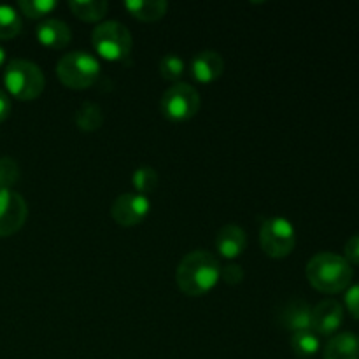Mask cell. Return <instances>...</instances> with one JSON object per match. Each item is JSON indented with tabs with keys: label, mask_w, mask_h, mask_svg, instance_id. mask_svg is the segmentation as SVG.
Instances as JSON below:
<instances>
[{
	"label": "cell",
	"mask_w": 359,
	"mask_h": 359,
	"mask_svg": "<svg viewBox=\"0 0 359 359\" xmlns=\"http://www.w3.org/2000/svg\"><path fill=\"white\" fill-rule=\"evenodd\" d=\"M291 347L298 358L307 359L318 354L321 344H319V337L312 330H304L291 335Z\"/></svg>",
	"instance_id": "cell-19"
},
{
	"label": "cell",
	"mask_w": 359,
	"mask_h": 359,
	"mask_svg": "<svg viewBox=\"0 0 359 359\" xmlns=\"http://www.w3.org/2000/svg\"><path fill=\"white\" fill-rule=\"evenodd\" d=\"M305 276L314 290L326 294H335L351 286L354 272L344 256L325 251L309 259Z\"/></svg>",
	"instance_id": "cell-2"
},
{
	"label": "cell",
	"mask_w": 359,
	"mask_h": 359,
	"mask_svg": "<svg viewBox=\"0 0 359 359\" xmlns=\"http://www.w3.org/2000/svg\"><path fill=\"white\" fill-rule=\"evenodd\" d=\"M248 248L245 231L238 224H224L216 235V249L223 258L235 259Z\"/></svg>",
	"instance_id": "cell-12"
},
{
	"label": "cell",
	"mask_w": 359,
	"mask_h": 359,
	"mask_svg": "<svg viewBox=\"0 0 359 359\" xmlns=\"http://www.w3.org/2000/svg\"><path fill=\"white\" fill-rule=\"evenodd\" d=\"M76 125L83 132H95L104 125V112L95 102H84L76 112Z\"/></svg>",
	"instance_id": "cell-18"
},
{
	"label": "cell",
	"mask_w": 359,
	"mask_h": 359,
	"mask_svg": "<svg viewBox=\"0 0 359 359\" xmlns=\"http://www.w3.org/2000/svg\"><path fill=\"white\" fill-rule=\"evenodd\" d=\"M344 323V307L337 300H323L312 309L311 330L316 335H335Z\"/></svg>",
	"instance_id": "cell-10"
},
{
	"label": "cell",
	"mask_w": 359,
	"mask_h": 359,
	"mask_svg": "<svg viewBox=\"0 0 359 359\" xmlns=\"http://www.w3.org/2000/svg\"><path fill=\"white\" fill-rule=\"evenodd\" d=\"M56 74L62 84L72 90H86L100 74V63L86 51H72L62 56L56 65Z\"/></svg>",
	"instance_id": "cell-4"
},
{
	"label": "cell",
	"mask_w": 359,
	"mask_h": 359,
	"mask_svg": "<svg viewBox=\"0 0 359 359\" xmlns=\"http://www.w3.org/2000/svg\"><path fill=\"white\" fill-rule=\"evenodd\" d=\"M279 321L284 328L290 330V332L293 333L311 330L312 307L305 300L287 302L286 307L280 311Z\"/></svg>",
	"instance_id": "cell-14"
},
{
	"label": "cell",
	"mask_w": 359,
	"mask_h": 359,
	"mask_svg": "<svg viewBox=\"0 0 359 359\" xmlns=\"http://www.w3.org/2000/svg\"><path fill=\"white\" fill-rule=\"evenodd\" d=\"M221 279V265L209 251L196 249L179 262L175 280L179 290L188 297L207 294Z\"/></svg>",
	"instance_id": "cell-1"
},
{
	"label": "cell",
	"mask_w": 359,
	"mask_h": 359,
	"mask_svg": "<svg viewBox=\"0 0 359 359\" xmlns=\"http://www.w3.org/2000/svg\"><path fill=\"white\" fill-rule=\"evenodd\" d=\"M91 42L98 56L109 62H121L130 55L133 46L132 34L119 21H104L91 34Z\"/></svg>",
	"instance_id": "cell-5"
},
{
	"label": "cell",
	"mask_w": 359,
	"mask_h": 359,
	"mask_svg": "<svg viewBox=\"0 0 359 359\" xmlns=\"http://www.w3.org/2000/svg\"><path fill=\"white\" fill-rule=\"evenodd\" d=\"M160 74L168 81H179L184 74V60L177 55H165L160 60Z\"/></svg>",
	"instance_id": "cell-23"
},
{
	"label": "cell",
	"mask_w": 359,
	"mask_h": 359,
	"mask_svg": "<svg viewBox=\"0 0 359 359\" xmlns=\"http://www.w3.org/2000/svg\"><path fill=\"white\" fill-rule=\"evenodd\" d=\"M35 35L42 46L51 49H63L72 41V32H70L69 25L62 20H55V18L41 21Z\"/></svg>",
	"instance_id": "cell-13"
},
{
	"label": "cell",
	"mask_w": 359,
	"mask_h": 359,
	"mask_svg": "<svg viewBox=\"0 0 359 359\" xmlns=\"http://www.w3.org/2000/svg\"><path fill=\"white\" fill-rule=\"evenodd\" d=\"M21 32V16L14 7L0 6V41L16 37Z\"/></svg>",
	"instance_id": "cell-21"
},
{
	"label": "cell",
	"mask_w": 359,
	"mask_h": 359,
	"mask_svg": "<svg viewBox=\"0 0 359 359\" xmlns=\"http://www.w3.org/2000/svg\"><path fill=\"white\" fill-rule=\"evenodd\" d=\"M200 95L196 88L186 83H175L161 97V112L175 123L188 121L200 111Z\"/></svg>",
	"instance_id": "cell-7"
},
{
	"label": "cell",
	"mask_w": 359,
	"mask_h": 359,
	"mask_svg": "<svg viewBox=\"0 0 359 359\" xmlns=\"http://www.w3.org/2000/svg\"><path fill=\"white\" fill-rule=\"evenodd\" d=\"M125 9L140 21H158L167 14L168 4L165 0H126Z\"/></svg>",
	"instance_id": "cell-16"
},
{
	"label": "cell",
	"mask_w": 359,
	"mask_h": 359,
	"mask_svg": "<svg viewBox=\"0 0 359 359\" xmlns=\"http://www.w3.org/2000/svg\"><path fill=\"white\" fill-rule=\"evenodd\" d=\"M11 100H9V95L6 93V91L0 90V123L6 121L7 118H9L11 114Z\"/></svg>",
	"instance_id": "cell-28"
},
{
	"label": "cell",
	"mask_w": 359,
	"mask_h": 359,
	"mask_svg": "<svg viewBox=\"0 0 359 359\" xmlns=\"http://www.w3.org/2000/svg\"><path fill=\"white\" fill-rule=\"evenodd\" d=\"M28 205L14 189H0V237H9L23 228Z\"/></svg>",
	"instance_id": "cell-8"
},
{
	"label": "cell",
	"mask_w": 359,
	"mask_h": 359,
	"mask_svg": "<svg viewBox=\"0 0 359 359\" xmlns=\"http://www.w3.org/2000/svg\"><path fill=\"white\" fill-rule=\"evenodd\" d=\"M224 70V60L217 51H200L191 62V76L202 84L214 83Z\"/></svg>",
	"instance_id": "cell-11"
},
{
	"label": "cell",
	"mask_w": 359,
	"mask_h": 359,
	"mask_svg": "<svg viewBox=\"0 0 359 359\" xmlns=\"http://www.w3.org/2000/svg\"><path fill=\"white\" fill-rule=\"evenodd\" d=\"M158 182H160L158 172L149 165H140L132 174V184L135 193H140V195L147 196V193H153L158 188Z\"/></svg>",
	"instance_id": "cell-20"
},
{
	"label": "cell",
	"mask_w": 359,
	"mask_h": 359,
	"mask_svg": "<svg viewBox=\"0 0 359 359\" xmlns=\"http://www.w3.org/2000/svg\"><path fill=\"white\" fill-rule=\"evenodd\" d=\"M18 7H20L21 14L32 18V20H37V18H44L51 11H55L56 2L55 0H21Z\"/></svg>",
	"instance_id": "cell-22"
},
{
	"label": "cell",
	"mask_w": 359,
	"mask_h": 359,
	"mask_svg": "<svg viewBox=\"0 0 359 359\" xmlns=\"http://www.w3.org/2000/svg\"><path fill=\"white\" fill-rule=\"evenodd\" d=\"M325 359H359V335L353 332L337 333L325 347Z\"/></svg>",
	"instance_id": "cell-15"
},
{
	"label": "cell",
	"mask_w": 359,
	"mask_h": 359,
	"mask_svg": "<svg viewBox=\"0 0 359 359\" xmlns=\"http://www.w3.org/2000/svg\"><path fill=\"white\" fill-rule=\"evenodd\" d=\"M69 7L79 20L88 23L100 21L109 11V4L105 0H72L69 2Z\"/></svg>",
	"instance_id": "cell-17"
},
{
	"label": "cell",
	"mask_w": 359,
	"mask_h": 359,
	"mask_svg": "<svg viewBox=\"0 0 359 359\" xmlns=\"http://www.w3.org/2000/svg\"><path fill=\"white\" fill-rule=\"evenodd\" d=\"M297 244V231L286 217H269L259 228V245L270 258H286Z\"/></svg>",
	"instance_id": "cell-6"
},
{
	"label": "cell",
	"mask_w": 359,
	"mask_h": 359,
	"mask_svg": "<svg viewBox=\"0 0 359 359\" xmlns=\"http://www.w3.org/2000/svg\"><path fill=\"white\" fill-rule=\"evenodd\" d=\"M344 252H346L344 258L349 262V265H359V233L353 235V237L346 242Z\"/></svg>",
	"instance_id": "cell-26"
},
{
	"label": "cell",
	"mask_w": 359,
	"mask_h": 359,
	"mask_svg": "<svg viewBox=\"0 0 359 359\" xmlns=\"http://www.w3.org/2000/svg\"><path fill=\"white\" fill-rule=\"evenodd\" d=\"M151 210V202L140 193H125L114 200L111 214L119 226L132 228L142 223Z\"/></svg>",
	"instance_id": "cell-9"
},
{
	"label": "cell",
	"mask_w": 359,
	"mask_h": 359,
	"mask_svg": "<svg viewBox=\"0 0 359 359\" xmlns=\"http://www.w3.org/2000/svg\"><path fill=\"white\" fill-rule=\"evenodd\" d=\"M221 279L226 284H230V286L241 284L242 280H244V270H242V266L237 265V263L224 265L223 269H221Z\"/></svg>",
	"instance_id": "cell-25"
},
{
	"label": "cell",
	"mask_w": 359,
	"mask_h": 359,
	"mask_svg": "<svg viewBox=\"0 0 359 359\" xmlns=\"http://www.w3.org/2000/svg\"><path fill=\"white\" fill-rule=\"evenodd\" d=\"M346 307L353 318L359 319V284L349 287L346 294Z\"/></svg>",
	"instance_id": "cell-27"
},
{
	"label": "cell",
	"mask_w": 359,
	"mask_h": 359,
	"mask_svg": "<svg viewBox=\"0 0 359 359\" xmlns=\"http://www.w3.org/2000/svg\"><path fill=\"white\" fill-rule=\"evenodd\" d=\"M6 90L18 100H35L46 86V77L41 67L28 60H11L4 70Z\"/></svg>",
	"instance_id": "cell-3"
},
{
	"label": "cell",
	"mask_w": 359,
	"mask_h": 359,
	"mask_svg": "<svg viewBox=\"0 0 359 359\" xmlns=\"http://www.w3.org/2000/svg\"><path fill=\"white\" fill-rule=\"evenodd\" d=\"M20 181V167L9 156L0 158V189H13Z\"/></svg>",
	"instance_id": "cell-24"
},
{
	"label": "cell",
	"mask_w": 359,
	"mask_h": 359,
	"mask_svg": "<svg viewBox=\"0 0 359 359\" xmlns=\"http://www.w3.org/2000/svg\"><path fill=\"white\" fill-rule=\"evenodd\" d=\"M4 63H6V49L0 46V67H2Z\"/></svg>",
	"instance_id": "cell-29"
}]
</instances>
